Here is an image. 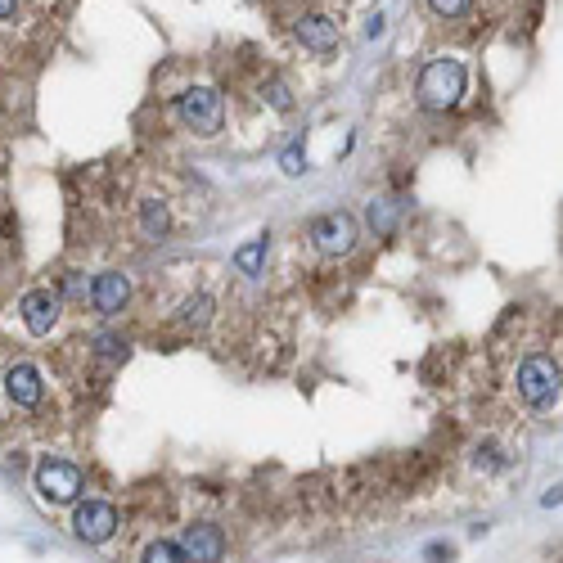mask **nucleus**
Listing matches in <instances>:
<instances>
[{"label": "nucleus", "mask_w": 563, "mask_h": 563, "mask_svg": "<svg viewBox=\"0 0 563 563\" xmlns=\"http://www.w3.org/2000/svg\"><path fill=\"white\" fill-rule=\"evenodd\" d=\"M95 347H100V356H109V361H118V356H127V343H122V338H109V334H100V338H95Z\"/></svg>", "instance_id": "obj_17"}, {"label": "nucleus", "mask_w": 563, "mask_h": 563, "mask_svg": "<svg viewBox=\"0 0 563 563\" xmlns=\"http://www.w3.org/2000/svg\"><path fill=\"white\" fill-rule=\"evenodd\" d=\"M518 397L532 410L559 406V361H550V356H527V361L518 365Z\"/></svg>", "instance_id": "obj_2"}, {"label": "nucleus", "mask_w": 563, "mask_h": 563, "mask_svg": "<svg viewBox=\"0 0 563 563\" xmlns=\"http://www.w3.org/2000/svg\"><path fill=\"white\" fill-rule=\"evenodd\" d=\"M127 298H131V284H127V275H118V271H104L100 280L91 284V307L100 311V316L122 311L127 307Z\"/></svg>", "instance_id": "obj_9"}, {"label": "nucleus", "mask_w": 563, "mask_h": 563, "mask_svg": "<svg viewBox=\"0 0 563 563\" xmlns=\"http://www.w3.org/2000/svg\"><path fill=\"white\" fill-rule=\"evenodd\" d=\"M235 266L244 275H262L266 271V239H253V244H244L235 253Z\"/></svg>", "instance_id": "obj_13"}, {"label": "nucleus", "mask_w": 563, "mask_h": 563, "mask_svg": "<svg viewBox=\"0 0 563 563\" xmlns=\"http://www.w3.org/2000/svg\"><path fill=\"white\" fill-rule=\"evenodd\" d=\"M145 563H185V554H181V545L176 541H154L145 550Z\"/></svg>", "instance_id": "obj_15"}, {"label": "nucleus", "mask_w": 563, "mask_h": 563, "mask_svg": "<svg viewBox=\"0 0 563 563\" xmlns=\"http://www.w3.org/2000/svg\"><path fill=\"white\" fill-rule=\"evenodd\" d=\"M167 226H172V217H167V203H158V199L140 203V235H145L149 244H158V239L167 235Z\"/></svg>", "instance_id": "obj_12"}, {"label": "nucleus", "mask_w": 563, "mask_h": 563, "mask_svg": "<svg viewBox=\"0 0 563 563\" xmlns=\"http://www.w3.org/2000/svg\"><path fill=\"white\" fill-rule=\"evenodd\" d=\"M428 5H433L442 19H460V14L469 10V0H428Z\"/></svg>", "instance_id": "obj_18"}, {"label": "nucleus", "mask_w": 563, "mask_h": 563, "mask_svg": "<svg viewBox=\"0 0 563 563\" xmlns=\"http://www.w3.org/2000/svg\"><path fill=\"white\" fill-rule=\"evenodd\" d=\"M266 95H271V104H275L280 113H289V109H293V95L284 91V82H271V86H266Z\"/></svg>", "instance_id": "obj_19"}, {"label": "nucleus", "mask_w": 563, "mask_h": 563, "mask_svg": "<svg viewBox=\"0 0 563 563\" xmlns=\"http://www.w3.org/2000/svg\"><path fill=\"white\" fill-rule=\"evenodd\" d=\"M73 532L91 545L109 541V536L118 532V509H113L109 500H86V505L73 514Z\"/></svg>", "instance_id": "obj_7"}, {"label": "nucleus", "mask_w": 563, "mask_h": 563, "mask_svg": "<svg viewBox=\"0 0 563 563\" xmlns=\"http://www.w3.org/2000/svg\"><path fill=\"white\" fill-rule=\"evenodd\" d=\"M311 239L325 257H347L356 248V221L347 212H325L311 221Z\"/></svg>", "instance_id": "obj_4"}, {"label": "nucleus", "mask_w": 563, "mask_h": 563, "mask_svg": "<svg viewBox=\"0 0 563 563\" xmlns=\"http://www.w3.org/2000/svg\"><path fill=\"white\" fill-rule=\"evenodd\" d=\"M14 10H19L14 0H0V23H5V19H14Z\"/></svg>", "instance_id": "obj_22"}, {"label": "nucleus", "mask_w": 563, "mask_h": 563, "mask_svg": "<svg viewBox=\"0 0 563 563\" xmlns=\"http://www.w3.org/2000/svg\"><path fill=\"white\" fill-rule=\"evenodd\" d=\"M37 487L46 500H55V505H68V500H77V491H82V469L68 460H46L37 469Z\"/></svg>", "instance_id": "obj_5"}, {"label": "nucleus", "mask_w": 563, "mask_h": 563, "mask_svg": "<svg viewBox=\"0 0 563 563\" xmlns=\"http://www.w3.org/2000/svg\"><path fill=\"white\" fill-rule=\"evenodd\" d=\"M181 554H185V563H221V559H226V532H221V527H212V523L185 527Z\"/></svg>", "instance_id": "obj_6"}, {"label": "nucleus", "mask_w": 563, "mask_h": 563, "mask_svg": "<svg viewBox=\"0 0 563 563\" xmlns=\"http://www.w3.org/2000/svg\"><path fill=\"white\" fill-rule=\"evenodd\" d=\"M5 392H10L14 406H37L41 401V374L32 370V365H14V370L5 374Z\"/></svg>", "instance_id": "obj_11"}, {"label": "nucleus", "mask_w": 563, "mask_h": 563, "mask_svg": "<svg viewBox=\"0 0 563 563\" xmlns=\"http://www.w3.org/2000/svg\"><path fill=\"white\" fill-rule=\"evenodd\" d=\"M464 95V68L455 59H433V64L419 73V104L433 113L455 109Z\"/></svg>", "instance_id": "obj_1"}, {"label": "nucleus", "mask_w": 563, "mask_h": 563, "mask_svg": "<svg viewBox=\"0 0 563 563\" xmlns=\"http://www.w3.org/2000/svg\"><path fill=\"white\" fill-rule=\"evenodd\" d=\"M428 559H451V545H428Z\"/></svg>", "instance_id": "obj_21"}, {"label": "nucleus", "mask_w": 563, "mask_h": 563, "mask_svg": "<svg viewBox=\"0 0 563 563\" xmlns=\"http://www.w3.org/2000/svg\"><path fill=\"white\" fill-rule=\"evenodd\" d=\"M59 293H50V289H32L28 298H23V325L32 329V334H50V329L59 325Z\"/></svg>", "instance_id": "obj_8"}, {"label": "nucleus", "mask_w": 563, "mask_h": 563, "mask_svg": "<svg viewBox=\"0 0 563 563\" xmlns=\"http://www.w3.org/2000/svg\"><path fill=\"white\" fill-rule=\"evenodd\" d=\"M208 316H212V302L208 298H194V302H185V325H194V329H203L208 325Z\"/></svg>", "instance_id": "obj_16"}, {"label": "nucleus", "mask_w": 563, "mask_h": 563, "mask_svg": "<svg viewBox=\"0 0 563 563\" xmlns=\"http://www.w3.org/2000/svg\"><path fill=\"white\" fill-rule=\"evenodd\" d=\"M176 113H181V122L194 131V136H217L221 122H226L221 95L212 91V86H190V91L176 100Z\"/></svg>", "instance_id": "obj_3"}, {"label": "nucleus", "mask_w": 563, "mask_h": 563, "mask_svg": "<svg viewBox=\"0 0 563 563\" xmlns=\"http://www.w3.org/2000/svg\"><path fill=\"white\" fill-rule=\"evenodd\" d=\"M397 212H401V203H392V199L370 203V226L379 230V235H392V226H397Z\"/></svg>", "instance_id": "obj_14"}, {"label": "nucleus", "mask_w": 563, "mask_h": 563, "mask_svg": "<svg viewBox=\"0 0 563 563\" xmlns=\"http://www.w3.org/2000/svg\"><path fill=\"white\" fill-rule=\"evenodd\" d=\"M280 163H284V172H289V176H298V172H302V145H298V140H293V145L284 149Z\"/></svg>", "instance_id": "obj_20"}, {"label": "nucleus", "mask_w": 563, "mask_h": 563, "mask_svg": "<svg viewBox=\"0 0 563 563\" xmlns=\"http://www.w3.org/2000/svg\"><path fill=\"white\" fill-rule=\"evenodd\" d=\"M298 41L307 50H316V55H329V50L338 46V23H329L325 14H307V19L298 23Z\"/></svg>", "instance_id": "obj_10"}]
</instances>
